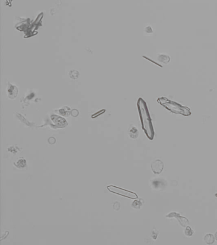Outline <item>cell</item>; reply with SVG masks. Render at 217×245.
I'll return each mask as SVG.
<instances>
[{"instance_id": "cell-1", "label": "cell", "mask_w": 217, "mask_h": 245, "mask_svg": "<svg viewBox=\"0 0 217 245\" xmlns=\"http://www.w3.org/2000/svg\"><path fill=\"white\" fill-rule=\"evenodd\" d=\"M137 106L141 122L142 129L148 139L153 140L155 136V132H154L150 112H149L145 101L143 98H139L138 100Z\"/></svg>"}, {"instance_id": "cell-2", "label": "cell", "mask_w": 217, "mask_h": 245, "mask_svg": "<svg viewBox=\"0 0 217 245\" xmlns=\"http://www.w3.org/2000/svg\"><path fill=\"white\" fill-rule=\"evenodd\" d=\"M157 102L174 114H181L184 116H189L192 114L191 110L189 107L183 106L181 104L169 100L166 97H162L158 98L157 99Z\"/></svg>"}, {"instance_id": "cell-3", "label": "cell", "mask_w": 217, "mask_h": 245, "mask_svg": "<svg viewBox=\"0 0 217 245\" xmlns=\"http://www.w3.org/2000/svg\"><path fill=\"white\" fill-rule=\"evenodd\" d=\"M107 189L112 193L117 194L124 197L129 198L131 199H136L138 198L137 194L134 192L127 190L124 188H121L120 187L115 186L113 185H110L107 186Z\"/></svg>"}, {"instance_id": "cell-4", "label": "cell", "mask_w": 217, "mask_h": 245, "mask_svg": "<svg viewBox=\"0 0 217 245\" xmlns=\"http://www.w3.org/2000/svg\"><path fill=\"white\" fill-rule=\"evenodd\" d=\"M166 217L167 218H176L178 222H179L180 225L182 227H186L187 226H189V220H188L187 218L184 217H181L180 213H176V212H172V213H168L166 216Z\"/></svg>"}, {"instance_id": "cell-5", "label": "cell", "mask_w": 217, "mask_h": 245, "mask_svg": "<svg viewBox=\"0 0 217 245\" xmlns=\"http://www.w3.org/2000/svg\"><path fill=\"white\" fill-rule=\"evenodd\" d=\"M151 169L155 174H159L164 169V163L161 160H156L151 164Z\"/></svg>"}, {"instance_id": "cell-6", "label": "cell", "mask_w": 217, "mask_h": 245, "mask_svg": "<svg viewBox=\"0 0 217 245\" xmlns=\"http://www.w3.org/2000/svg\"><path fill=\"white\" fill-rule=\"evenodd\" d=\"M52 121L54 123L57 127L58 128H64L67 125V123L66 120L60 116H56V115H52L51 116Z\"/></svg>"}, {"instance_id": "cell-7", "label": "cell", "mask_w": 217, "mask_h": 245, "mask_svg": "<svg viewBox=\"0 0 217 245\" xmlns=\"http://www.w3.org/2000/svg\"><path fill=\"white\" fill-rule=\"evenodd\" d=\"M18 94V89L16 86H13L12 84L10 85L8 88V95L9 98L13 99L16 98L17 95Z\"/></svg>"}, {"instance_id": "cell-8", "label": "cell", "mask_w": 217, "mask_h": 245, "mask_svg": "<svg viewBox=\"0 0 217 245\" xmlns=\"http://www.w3.org/2000/svg\"><path fill=\"white\" fill-rule=\"evenodd\" d=\"M152 185L153 188L156 189L162 188L163 187H164L166 186V182L163 179H156L152 181Z\"/></svg>"}, {"instance_id": "cell-9", "label": "cell", "mask_w": 217, "mask_h": 245, "mask_svg": "<svg viewBox=\"0 0 217 245\" xmlns=\"http://www.w3.org/2000/svg\"><path fill=\"white\" fill-rule=\"evenodd\" d=\"M26 161L24 158H20L16 162H14V165L18 169H24L26 167Z\"/></svg>"}, {"instance_id": "cell-10", "label": "cell", "mask_w": 217, "mask_h": 245, "mask_svg": "<svg viewBox=\"0 0 217 245\" xmlns=\"http://www.w3.org/2000/svg\"><path fill=\"white\" fill-rule=\"evenodd\" d=\"M215 236L212 234H207L204 237V241L207 244H212L215 242Z\"/></svg>"}, {"instance_id": "cell-11", "label": "cell", "mask_w": 217, "mask_h": 245, "mask_svg": "<svg viewBox=\"0 0 217 245\" xmlns=\"http://www.w3.org/2000/svg\"><path fill=\"white\" fill-rule=\"evenodd\" d=\"M157 59L159 62H161V63H163L164 64L168 63L171 60L170 57L166 54H159Z\"/></svg>"}, {"instance_id": "cell-12", "label": "cell", "mask_w": 217, "mask_h": 245, "mask_svg": "<svg viewBox=\"0 0 217 245\" xmlns=\"http://www.w3.org/2000/svg\"><path fill=\"white\" fill-rule=\"evenodd\" d=\"M129 136L131 139H136L138 137L139 132L136 127H132L129 131Z\"/></svg>"}, {"instance_id": "cell-13", "label": "cell", "mask_w": 217, "mask_h": 245, "mask_svg": "<svg viewBox=\"0 0 217 245\" xmlns=\"http://www.w3.org/2000/svg\"><path fill=\"white\" fill-rule=\"evenodd\" d=\"M142 206H143L142 201L141 200H139L137 199L134 200V202L132 203V205H131L132 208L135 209H139L141 208Z\"/></svg>"}, {"instance_id": "cell-14", "label": "cell", "mask_w": 217, "mask_h": 245, "mask_svg": "<svg viewBox=\"0 0 217 245\" xmlns=\"http://www.w3.org/2000/svg\"><path fill=\"white\" fill-rule=\"evenodd\" d=\"M194 230L192 229L191 227H190L189 226H187L185 227V229L184 230V233L185 235L187 237H191L192 236V235L194 234Z\"/></svg>"}, {"instance_id": "cell-15", "label": "cell", "mask_w": 217, "mask_h": 245, "mask_svg": "<svg viewBox=\"0 0 217 245\" xmlns=\"http://www.w3.org/2000/svg\"><path fill=\"white\" fill-rule=\"evenodd\" d=\"M70 76L71 79H78L79 76V71L76 70H71L70 72Z\"/></svg>"}, {"instance_id": "cell-16", "label": "cell", "mask_w": 217, "mask_h": 245, "mask_svg": "<svg viewBox=\"0 0 217 245\" xmlns=\"http://www.w3.org/2000/svg\"><path fill=\"white\" fill-rule=\"evenodd\" d=\"M69 109V108L67 107H64V108L62 109H60V110H59V114H61V115H62V116H69L70 112L67 111V109Z\"/></svg>"}, {"instance_id": "cell-17", "label": "cell", "mask_w": 217, "mask_h": 245, "mask_svg": "<svg viewBox=\"0 0 217 245\" xmlns=\"http://www.w3.org/2000/svg\"><path fill=\"white\" fill-rule=\"evenodd\" d=\"M214 236H215V239L217 241V232L215 234V235H214Z\"/></svg>"}, {"instance_id": "cell-18", "label": "cell", "mask_w": 217, "mask_h": 245, "mask_svg": "<svg viewBox=\"0 0 217 245\" xmlns=\"http://www.w3.org/2000/svg\"><path fill=\"white\" fill-rule=\"evenodd\" d=\"M216 197H217V194H216V195H215Z\"/></svg>"}]
</instances>
